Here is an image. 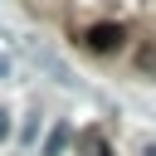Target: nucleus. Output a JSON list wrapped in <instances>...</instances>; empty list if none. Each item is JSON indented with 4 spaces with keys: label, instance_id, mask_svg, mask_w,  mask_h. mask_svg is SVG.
I'll list each match as a JSON object with an SVG mask.
<instances>
[{
    "label": "nucleus",
    "instance_id": "obj_1",
    "mask_svg": "<svg viewBox=\"0 0 156 156\" xmlns=\"http://www.w3.org/2000/svg\"><path fill=\"white\" fill-rule=\"evenodd\" d=\"M83 44H88L93 54H112V49L122 44V24H93V29L83 34Z\"/></svg>",
    "mask_w": 156,
    "mask_h": 156
},
{
    "label": "nucleus",
    "instance_id": "obj_2",
    "mask_svg": "<svg viewBox=\"0 0 156 156\" xmlns=\"http://www.w3.org/2000/svg\"><path fill=\"white\" fill-rule=\"evenodd\" d=\"M63 146H68V127H54L44 141V156H63Z\"/></svg>",
    "mask_w": 156,
    "mask_h": 156
},
{
    "label": "nucleus",
    "instance_id": "obj_3",
    "mask_svg": "<svg viewBox=\"0 0 156 156\" xmlns=\"http://www.w3.org/2000/svg\"><path fill=\"white\" fill-rule=\"evenodd\" d=\"M141 63H146V68H156V49H141Z\"/></svg>",
    "mask_w": 156,
    "mask_h": 156
},
{
    "label": "nucleus",
    "instance_id": "obj_4",
    "mask_svg": "<svg viewBox=\"0 0 156 156\" xmlns=\"http://www.w3.org/2000/svg\"><path fill=\"white\" fill-rule=\"evenodd\" d=\"M5 136H10V117L0 112V141H5Z\"/></svg>",
    "mask_w": 156,
    "mask_h": 156
},
{
    "label": "nucleus",
    "instance_id": "obj_5",
    "mask_svg": "<svg viewBox=\"0 0 156 156\" xmlns=\"http://www.w3.org/2000/svg\"><path fill=\"white\" fill-rule=\"evenodd\" d=\"M5 73H10V63H5V58H0V78H5Z\"/></svg>",
    "mask_w": 156,
    "mask_h": 156
},
{
    "label": "nucleus",
    "instance_id": "obj_6",
    "mask_svg": "<svg viewBox=\"0 0 156 156\" xmlns=\"http://www.w3.org/2000/svg\"><path fill=\"white\" fill-rule=\"evenodd\" d=\"M98 156H112V151H102V146H98Z\"/></svg>",
    "mask_w": 156,
    "mask_h": 156
}]
</instances>
